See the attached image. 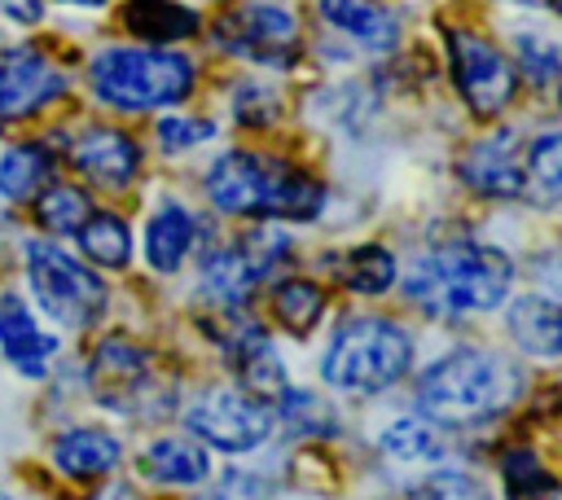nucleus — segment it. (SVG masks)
Segmentation results:
<instances>
[{"label": "nucleus", "instance_id": "4468645a", "mask_svg": "<svg viewBox=\"0 0 562 500\" xmlns=\"http://www.w3.org/2000/svg\"><path fill=\"white\" fill-rule=\"evenodd\" d=\"M53 333H44L26 307L22 294H0V351L4 360L26 373V377H40L48 368V355H53Z\"/></svg>", "mask_w": 562, "mask_h": 500}, {"label": "nucleus", "instance_id": "ddd939ff", "mask_svg": "<svg viewBox=\"0 0 562 500\" xmlns=\"http://www.w3.org/2000/svg\"><path fill=\"white\" fill-rule=\"evenodd\" d=\"M70 158H75V167L88 180H97L105 189H127L136 180V171H140V149L119 127H88V132H79L70 140Z\"/></svg>", "mask_w": 562, "mask_h": 500}, {"label": "nucleus", "instance_id": "2f4dec72", "mask_svg": "<svg viewBox=\"0 0 562 500\" xmlns=\"http://www.w3.org/2000/svg\"><path fill=\"white\" fill-rule=\"evenodd\" d=\"M518 61H522V70H527V79L531 83H553L558 75H562V57H558V48L549 44V39H540V35H518Z\"/></svg>", "mask_w": 562, "mask_h": 500}, {"label": "nucleus", "instance_id": "5701e85b", "mask_svg": "<svg viewBox=\"0 0 562 500\" xmlns=\"http://www.w3.org/2000/svg\"><path fill=\"white\" fill-rule=\"evenodd\" d=\"M53 175V154L44 145H13L0 158V193L4 197H35Z\"/></svg>", "mask_w": 562, "mask_h": 500}, {"label": "nucleus", "instance_id": "2eb2a0df", "mask_svg": "<svg viewBox=\"0 0 562 500\" xmlns=\"http://www.w3.org/2000/svg\"><path fill=\"white\" fill-rule=\"evenodd\" d=\"M123 447L110 430H97V425H75L66 434H57L53 443V465L70 478H101L119 465Z\"/></svg>", "mask_w": 562, "mask_h": 500}, {"label": "nucleus", "instance_id": "f3484780", "mask_svg": "<svg viewBox=\"0 0 562 500\" xmlns=\"http://www.w3.org/2000/svg\"><path fill=\"white\" fill-rule=\"evenodd\" d=\"M140 469H145V478H154V482L193 487V482H202V478L211 474V456H206L202 443L180 439V434H167V439H158V443L145 447Z\"/></svg>", "mask_w": 562, "mask_h": 500}, {"label": "nucleus", "instance_id": "c756f323", "mask_svg": "<svg viewBox=\"0 0 562 500\" xmlns=\"http://www.w3.org/2000/svg\"><path fill=\"white\" fill-rule=\"evenodd\" d=\"M277 408H281V421H290V425L303 430V434H334V430H338L334 412H329L316 395H307V390H281Z\"/></svg>", "mask_w": 562, "mask_h": 500}, {"label": "nucleus", "instance_id": "7c9ffc66", "mask_svg": "<svg viewBox=\"0 0 562 500\" xmlns=\"http://www.w3.org/2000/svg\"><path fill=\"white\" fill-rule=\"evenodd\" d=\"M211 136H215V123H211V118L167 114V118L158 123V145H162L167 154H184V149H193V145L211 140Z\"/></svg>", "mask_w": 562, "mask_h": 500}, {"label": "nucleus", "instance_id": "f03ea898", "mask_svg": "<svg viewBox=\"0 0 562 500\" xmlns=\"http://www.w3.org/2000/svg\"><path fill=\"white\" fill-rule=\"evenodd\" d=\"M206 197L228 215H263V219H290L307 224L325 206V184L294 162L233 149L211 162L206 171Z\"/></svg>", "mask_w": 562, "mask_h": 500}, {"label": "nucleus", "instance_id": "20e7f679", "mask_svg": "<svg viewBox=\"0 0 562 500\" xmlns=\"http://www.w3.org/2000/svg\"><path fill=\"white\" fill-rule=\"evenodd\" d=\"M92 92L114 110H162L189 96L193 61L176 48H101L88 61Z\"/></svg>", "mask_w": 562, "mask_h": 500}, {"label": "nucleus", "instance_id": "dca6fc26", "mask_svg": "<svg viewBox=\"0 0 562 500\" xmlns=\"http://www.w3.org/2000/svg\"><path fill=\"white\" fill-rule=\"evenodd\" d=\"M316 9L334 31L360 39L364 48H391L400 39V22L382 0H316Z\"/></svg>", "mask_w": 562, "mask_h": 500}, {"label": "nucleus", "instance_id": "f257e3e1", "mask_svg": "<svg viewBox=\"0 0 562 500\" xmlns=\"http://www.w3.org/2000/svg\"><path fill=\"white\" fill-rule=\"evenodd\" d=\"M514 281L509 254L496 246L457 237L417 254L404 272V294L430 316H474L505 303Z\"/></svg>", "mask_w": 562, "mask_h": 500}, {"label": "nucleus", "instance_id": "b1692460", "mask_svg": "<svg viewBox=\"0 0 562 500\" xmlns=\"http://www.w3.org/2000/svg\"><path fill=\"white\" fill-rule=\"evenodd\" d=\"M501 478H505L509 500H562L558 478L540 465V456L531 447H509L501 456Z\"/></svg>", "mask_w": 562, "mask_h": 500}, {"label": "nucleus", "instance_id": "aec40b11", "mask_svg": "<svg viewBox=\"0 0 562 500\" xmlns=\"http://www.w3.org/2000/svg\"><path fill=\"white\" fill-rule=\"evenodd\" d=\"M123 26L145 44H176L198 31V13L176 0H127Z\"/></svg>", "mask_w": 562, "mask_h": 500}, {"label": "nucleus", "instance_id": "a878e982", "mask_svg": "<svg viewBox=\"0 0 562 500\" xmlns=\"http://www.w3.org/2000/svg\"><path fill=\"white\" fill-rule=\"evenodd\" d=\"M527 189L536 193V202L562 211V132H549V136L531 140V149H527Z\"/></svg>", "mask_w": 562, "mask_h": 500}, {"label": "nucleus", "instance_id": "f704fd0d", "mask_svg": "<svg viewBox=\"0 0 562 500\" xmlns=\"http://www.w3.org/2000/svg\"><path fill=\"white\" fill-rule=\"evenodd\" d=\"M0 13L13 18L18 26H31L40 22V0H0Z\"/></svg>", "mask_w": 562, "mask_h": 500}, {"label": "nucleus", "instance_id": "c85d7f7f", "mask_svg": "<svg viewBox=\"0 0 562 500\" xmlns=\"http://www.w3.org/2000/svg\"><path fill=\"white\" fill-rule=\"evenodd\" d=\"M272 311L290 333H307L325 311V294L312 281H281L272 289Z\"/></svg>", "mask_w": 562, "mask_h": 500}, {"label": "nucleus", "instance_id": "f8f14e48", "mask_svg": "<svg viewBox=\"0 0 562 500\" xmlns=\"http://www.w3.org/2000/svg\"><path fill=\"white\" fill-rule=\"evenodd\" d=\"M461 180L487 197H518L527 189V154H518L514 132H496L470 145V154L461 158Z\"/></svg>", "mask_w": 562, "mask_h": 500}, {"label": "nucleus", "instance_id": "bb28decb", "mask_svg": "<svg viewBox=\"0 0 562 500\" xmlns=\"http://www.w3.org/2000/svg\"><path fill=\"white\" fill-rule=\"evenodd\" d=\"M338 276L356 294H382L395 281V259H391L386 246H356V250H347Z\"/></svg>", "mask_w": 562, "mask_h": 500}, {"label": "nucleus", "instance_id": "4be33fe9", "mask_svg": "<svg viewBox=\"0 0 562 500\" xmlns=\"http://www.w3.org/2000/svg\"><path fill=\"white\" fill-rule=\"evenodd\" d=\"M202 285H206V294L215 303L233 307V303H241L250 294V285H259V272L250 268V259L241 254V246H233V250H215L202 263Z\"/></svg>", "mask_w": 562, "mask_h": 500}, {"label": "nucleus", "instance_id": "9d476101", "mask_svg": "<svg viewBox=\"0 0 562 500\" xmlns=\"http://www.w3.org/2000/svg\"><path fill=\"white\" fill-rule=\"evenodd\" d=\"M66 92V75L35 48L0 57V118H26Z\"/></svg>", "mask_w": 562, "mask_h": 500}, {"label": "nucleus", "instance_id": "6e6552de", "mask_svg": "<svg viewBox=\"0 0 562 500\" xmlns=\"http://www.w3.org/2000/svg\"><path fill=\"white\" fill-rule=\"evenodd\" d=\"M189 430L220 452H250L272 434V412L241 390H206L189 408Z\"/></svg>", "mask_w": 562, "mask_h": 500}, {"label": "nucleus", "instance_id": "412c9836", "mask_svg": "<svg viewBox=\"0 0 562 500\" xmlns=\"http://www.w3.org/2000/svg\"><path fill=\"white\" fill-rule=\"evenodd\" d=\"M75 237H79V250L101 268H123L132 259V232L114 211H92Z\"/></svg>", "mask_w": 562, "mask_h": 500}, {"label": "nucleus", "instance_id": "9b49d317", "mask_svg": "<svg viewBox=\"0 0 562 500\" xmlns=\"http://www.w3.org/2000/svg\"><path fill=\"white\" fill-rule=\"evenodd\" d=\"M145 382H149V355L132 338H105L92 351V395L101 404L132 412L145 399L140 395Z\"/></svg>", "mask_w": 562, "mask_h": 500}, {"label": "nucleus", "instance_id": "58836bf2", "mask_svg": "<svg viewBox=\"0 0 562 500\" xmlns=\"http://www.w3.org/2000/svg\"><path fill=\"white\" fill-rule=\"evenodd\" d=\"M0 500H13V496H9V491H0Z\"/></svg>", "mask_w": 562, "mask_h": 500}, {"label": "nucleus", "instance_id": "7ed1b4c3", "mask_svg": "<svg viewBox=\"0 0 562 500\" xmlns=\"http://www.w3.org/2000/svg\"><path fill=\"white\" fill-rule=\"evenodd\" d=\"M522 390V368L492 351H452L417 382V408L435 425H474L505 412Z\"/></svg>", "mask_w": 562, "mask_h": 500}, {"label": "nucleus", "instance_id": "c9c22d12", "mask_svg": "<svg viewBox=\"0 0 562 500\" xmlns=\"http://www.w3.org/2000/svg\"><path fill=\"white\" fill-rule=\"evenodd\" d=\"M88 500H136V491H132L127 482H114V487H105V491H97V496H88Z\"/></svg>", "mask_w": 562, "mask_h": 500}, {"label": "nucleus", "instance_id": "e433bc0d", "mask_svg": "<svg viewBox=\"0 0 562 500\" xmlns=\"http://www.w3.org/2000/svg\"><path fill=\"white\" fill-rule=\"evenodd\" d=\"M61 4H75V9H101L105 0H61Z\"/></svg>", "mask_w": 562, "mask_h": 500}, {"label": "nucleus", "instance_id": "4c0bfd02", "mask_svg": "<svg viewBox=\"0 0 562 500\" xmlns=\"http://www.w3.org/2000/svg\"><path fill=\"white\" fill-rule=\"evenodd\" d=\"M549 9H553V13H558V18H562V0H549Z\"/></svg>", "mask_w": 562, "mask_h": 500}, {"label": "nucleus", "instance_id": "423d86ee", "mask_svg": "<svg viewBox=\"0 0 562 500\" xmlns=\"http://www.w3.org/2000/svg\"><path fill=\"white\" fill-rule=\"evenodd\" d=\"M26 276L31 289L40 298V307L66 325V329H88L101 320L105 311V281L83 268L79 259H70L66 250H57L53 241H31L26 246Z\"/></svg>", "mask_w": 562, "mask_h": 500}, {"label": "nucleus", "instance_id": "393cba45", "mask_svg": "<svg viewBox=\"0 0 562 500\" xmlns=\"http://www.w3.org/2000/svg\"><path fill=\"white\" fill-rule=\"evenodd\" d=\"M382 452L391 461H404V465H417V461H439L443 452V439L435 430L430 417H400L382 430Z\"/></svg>", "mask_w": 562, "mask_h": 500}, {"label": "nucleus", "instance_id": "0eeeda50", "mask_svg": "<svg viewBox=\"0 0 562 500\" xmlns=\"http://www.w3.org/2000/svg\"><path fill=\"white\" fill-rule=\"evenodd\" d=\"M448 61H452V83H457L461 101L479 118H496L514 101L518 70L492 39H483L474 31H448Z\"/></svg>", "mask_w": 562, "mask_h": 500}, {"label": "nucleus", "instance_id": "72a5a7b5", "mask_svg": "<svg viewBox=\"0 0 562 500\" xmlns=\"http://www.w3.org/2000/svg\"><path fill=\"white\" fill-rule=\"evenodd\" d=\"M426 500H487L483 487L465 474H435L426 482Z\"/></svg>", "mask_w": 562, "mask_h": 500}, {"label": "nucleus", "instance_id": "cd10ccee", "mask_svg": "<svg viewBox=\"0 0 562 500\" xmlns=\"http://www.w3.org/2000/svg\"><path fill=\"white\" fill-rule=\"evenodd\" d=\"M88 193L75 184H44L35 193V219L53 232H79V224L88 219Z\"/></svg>", "mask_w": 562, "mask_h": 500}, {"label": "nucleus", "instance_id": "39448f33", "mask_svg": "<svg viewBox=\"0 0 562 500\" xmlns=\"http://www.w3.org/2000/svg\"><path fill=\"white\" fill-rule=\"evenodd\" d=\"M413 364V338L382 316H356L338 325L325 346L321 373L338 390H382L400 382Z\"/></svg>", "mask_w": 562, "mask_h": 500}, {"label": "nucleus", "instance_id": "6ab92c4d", "mask_svg": "<svg viewBox=\"0 0 562 500\" xmlns=\"http://www.w3.org/2000/svg\"><path fill=\"white\" fill-rule=\"evenodd\" d=\"M509 338L531 355H562V307L549 298H514L509 303Z\"/></svg>", "mask_w": 562, "mask_h": 500}, {"label": "nucleus", "instance_id": "1a4fd4ad", "mask_svg": "<svg viewBox=\"0 0 562 500\" xmlns=\"http://www.w3.org/2000/svg\"><path fill=\"white\" fill-rule=\"evenodd\" d=\"M215 39L246 57V61H259V66H290L294 48H299V22L290 9L281 4H246V9H233L220 26H215Z\"/></svg>", "mask_w": 562, "mask_h": 500}, {"label": "nucleus", "instance_id": "a211bd4d", "mask_svg": "<svg viewBox=\"0 0 562 500\" xmlns=\"http://www.w3.org/2000/svg\"><path fill=\"white\" fill-rule=\"evenodd\" d=\"M193 246V215L180 202H162L145 224V259L154 272H176Z\"/></svg>", "mask_w": 562, "mask_h": 500}, {"label": "nucleus", "instance_id": "473e14b6", "mask_svg": "<svg viewBox=\"0 0 562 500\" xmlns=\"http://www.w3.org/2000/svg\"><path fill=\"white\" fill-rule=\"evenodd\" d=\"M198 500H272V487H268L259 474L228 469V474H220Z\"/></svg>", "mask_w": 562, "mask_h": 500}]
</instances>
